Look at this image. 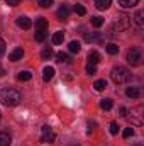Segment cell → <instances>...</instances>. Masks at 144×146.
Masks as SVG:
<instances>
[{"label": "cell", "instance_id": "32", "mask_svg": "<svg viewBox=\"0 0 144 146\" xmlns=\"http://www.w3.org/2000/svg\"><path fill=\"white\" fill-rule=\"evenodd\" d=\"M132 134H134V127H126V129H124V133H122V136H124L126 139H129Z\"/></svg>", "mask_w": 144, "mask_h": 146}, {"label": "cell", "instance_id": "29", "mask_svg": "<svg viewBox=\"0 0 144 146\" xmlns=\"http://www.w3.org/2000/svg\"><path fill=\"white\" fill-rule=\"evenodd\" d=\"M46 31H36V34H34V37H36V41L37 42H42L44 39H46Z\"/></svg>", "mask_w": 144, "mask_h": 146}, {"label": "cell", "instance_id": "1", "mask_svg": "<svg viewBox=\"0 0 144 146\" xmlns=\"http://www.w3.org/2000/svg\"><path fill=\"white\" fill-rule=\"evenodd\" d=\"M20 100H22V97H20L19 90H15V88H12V87H3V88L0 90V102H2L3 106H7V107H15Z\"/></svg>", "mask_w": 144, "mask_h": 146}, {"label": "cell", "instance_id": "7", "mask_svg": "<svg viewBox=\"0 0 144 146\" xmlns=\"http://www.w3.org/2000/svg\"><path fill=\"white\" fill-rule=\"evenodd\" d=\"M126 95H127L129 99H139V97H141V88L136 87V85H129V87L126 88Z\"/></svg>", "mask_w": 144, "mask_h": 146}, {"label": "cell", "instance_id": "27", "mask_svg": "<svg viewBox=\"0 0 144 146\" xmlns=\"http://www.w3.org/2000/svg\"><path fill=\"white\" fill-rule=\"evenodd\" d=\"M104 37L102 34H98V33H93V34H87V41H90V42H93V41H102Z\"/></svg>", "mask_w": 144, "mask_h": 146}, {"label": "cell", "instance_id": "18", "mask_svg": "<svg viewBox=\"0 0 144 146\" xmlns=\"http://www.w3.org/2000/svg\"><path fill=\"white\" fill-rule=\"evenodd\" d=\"M93 88L98 90V92H102V90L107 88V82H105V80H95V82H93Z\"/></svg>", "mask_w": 144, "mask_h": 146}, {"label": "cell", "instance_id": "25", "mask_svg": "<svg viewBox=\"0 0 144 146\" xmlns=\"http://www.w3.org/2000/svg\"><path fill=\"white\" fill-rule=\"evenodd\" d=\"M51 56H53V49L51 48H44L41 51V58L42 60H51Z\"/></svg>", "mask_w": 144, "mask_h": 146}, {"label": "cell", "instance_id": "16", "mask_svg": "<svg viewBox=\"0 0 144 146\" xmlns=\"http://www.w3.org/2000/svg\"><path fill=\"white\" fill-rule=\"evenodd\" d=\"M100 61V54L97 53V51H90V54H88V63L90 65H97Z\"/></svg>", "mask_w": 144, "mask_h": 146}, {"label": "cell", "instance_id": "3", "mask_svg": "<svg viewBox=\"0 0 144 146\" xmlns=\"http://www.w3.org/2000/svg\"><path fill=\"white\" fill-rule=\"evenodd\" d=\"M132 26V21L129 15L126 14H119L115 17V22H114V29H117V33H124V31H129Z\"/></svg>", "mask_w": 144, "mask_h": 146}, {"label": "cell", "instance_id": "31", "mask_svg": "<svg viewBox=\"0 0 144 146\" xmlns=\"http://www.w3.org/2000/svg\"><path fill=\"white\" fill-rule=\"evenodd\" d=\"M85 70H87V73L92 76V75L97 73V65H90V63H87V68H85Z\"/></svg>", "mask_w": 144, "mask_h": 146}, {"label": "cell", "instance_id": "38", "mask_svg": "<svg viewBox=\"0 0 144 146\" xmlns=\"http://www.w3.org/2000/svg\"><path fill=\"white\" fill-rule=\"evenodd\" d=\"M0 117H2V115H0Z\"/></svg>", "mask_w": 144, "mask_h": 146}, {"label": "cell", "instance_id": "30", "mask_svg": "<svg viewBox=\"0 0 144 146\" xmlns=\"http://www.w3.org/2000/svg\"><path fill=\"white\" fill-rule=\"evenodd\" d=\"M108 131H110V134H114V136H115V134L120 131V126H119L117 122H110V129H108Z\"/></svg>", "mask_w": 144, "mask_h": 146}, {"label": "cell", "instance_id": "35", "mask_svg": "<svg viewBox=\"0 0 144 146\" xmlns=\"http://www.w3.org/2000/svg\"><path fill=\"white\" fill-rule=\"evenodd\" d=\"M3 53H5V41L0 37V56H2Z\"/></svg>", "mask_w": 144, "mask_h": 146}, {"label": "cell", "instance_id": "15", "mask_svg": "<svg viewBox=\"0 0 144 146\" xmlns=\"http://www.w3.org/2000/svg\"><path fill=\"white\" fill-rule=\"evenodd\" d=\"M56 58H58L59 63H65V65H70V63H71V58H70L66 53H63V51H59V53L56 54Z\"/></svg>", "mask_w": 144, "mask_h": 146}, {"label": "cell", "instance_id": "33", "mask_svg": "<svg viewBox=\"0 0 144 146\" xmlns=\"http://www.w3.org/2000/svg\"><path fill=\"white\" fill-rule=\"evenodd\" d=\"M37 3H39L41 7L48 9V7H51V5H53V0H37Z\"/></svg>", "mask_w": 144, "mask_h": 146}, {"label": "cell", "instance_id": "11", "mask_svg": "<svg viewBox=\"0 0 144 146\" xmlns=\"http://www.w3.org/2000/svg\"><path fill=\"white\" fill-rule=\"evenodd\" d=\"M117 3L120 9H132L139 3V0H117Z\"/></svg>", "mask_w": 144, "mask_h": 146}, {"label": "cell", "instance_id": "26", "mask_svg": "<svg viewBox=\"0 0 144 146\" xmlns=\"http://www.w3.org/2000/svg\"><path fill=\"white\" fill-rule=\"evenodd\" d=\"M31 72H19V75H17V78L20 80V82H27V80H31Z\"/></svg>", "mask_w": 144, "mask_h": 146}, {"label": "cell", "instance_id": "13", "mask_svg": "<svg viewBox=\"0 0 144 146\" xmlns=\"http://www.w3.org/2000/svg\"><path fill=\"white\" fill-rule=\"evenodd\" d=\"M110 5H112V0H95V7L98 10H107Z\"/></svg>", "mask_w": 144, "mask_h": 146}, {"label": "cell", "instance_id": "22", "mask_svg": "<svg viewBox=\"0 0 144 146\" xmlns=\"http://www.w3.org/2000/svg\"><path fill=\"white\" fill-rule=\"evenodd\" d=\"M105 49H107V53H108V54H112V56L119 53V46H117L115 42H108L107 46H105Z\"/></svg>", "mask_w": 144, "mask_h": 146}, {"label": "cell", "instance_id": "34", "mask_svg": "<svg viewBox=\"0 0 144 146\" xmlns=\"http://www.w3.org/2000/svg\"><path fill=\"white\" fill-rule=\"evenodd\" d=\"M7 2V5L9 7H15V5H19L20 3V0H5Z\"/></svg>", "mask_w": 144, "mask_h": 146}, {"label": "cell", "instance_id": "21", "mask_svg": "<svg viewBox=\"0 0 144 146\" xmlns=\"http://www.w3.org/2000/svg\"><path fill=\"white\" fill-rule=\"evenodd\" d=\"M68 49H70V53H80V49H81L80 41H71V42L68 44Z\"/></svg>", "mask_w": 144, "mask_h": 146}, {"label": "cell", "instance_id": "5", "mask_svg": "<svg viewBox=\"0 0 144 146\" xmlns=\"http://www.w3.org/2000/svg\"><path fill=\"white\" fill-rule=\"evenodd\" d=\"M54 139H56L54 131L49 126H42V129H41V141L42 143H54Z\"/></svg>", "mask_w": 144, "mask_h": 146}, {"label": "cell", "instance_id": "20", "mask_svg": "<svg viewBox=\"0 0 144 146\" xmlns=\"http://www.w3.org/2000/svg\"><path fill=\"white\" fill-rule=\"evenodd\" d=\"M12 139L7 133H0V146H10Z\"/></svg>", "mask_w": 144, "mask_h": 146}, {"label": "cell", "instance_id": "10", "mask_svg": "<svg viewBox=\"0 0 144 146\" xmlns=\"http://www.w3.org/2000/svg\"><path fill=\"white\" fill-rule=\"evenodd\" d=\"M22 56H24V49H22V48H15V49L9 54V60H10V61H19V60H22Z\"/></svg>", "mask_w": 144, "mask_h": 146}, {"label": "cell", "instance_id": "19", "mask_svg": "<svg viewBox=\"0 0 144 146\" xmlns=\"http://www.w3.org/2000/svg\"><path fill=\"white\" fill-rule=\"evenodd\" d=\"M46 26H48V21H46L44 17H37L36 19V29L37 31H44Z\"/></svg>", "mask_w": 144, "mask_h": 146}, {"label": "cell", "instance_id": "2", "mask_svg": "<svg viewBox=\"0 0 144 146\" xmlns=\"http://www.w3.org/2000/svg\"><path fill=\"white\" fill-rule=\"evenodd\" d=\"M131 72L124 66H114L112 72H110V78L115 85H122V83H127L131 80Z\"/></svg>", "mask_w": 144, "mask_h": 146}, {"label": "cell", "instance_id": "24", "mask_svg": "<svg viewBox=\"0 0 144 146\" xmlns=\"http://www.w3.org/2000/svg\"><path fill=\"white\" fill-rule=\"evenodd\" d=\"M90 22H92V26H93V27H100V26H104V19H102V17H98V15L92 17V19H90Z\"/></svg>", "mask_w": 144, "mask_h": 146}, {"label": "cell", "instance_id": "37", "mask_svg": "<svg viewBox=\"0 0 144 146\" xmlns=\"http://www.w3.org/2000/svg\"><path fill=\"white\" fill-rule=\"evenodd\" d=\"M2 75H3V70H2V68H0V76H2Z\"/></svg>", "mask_w": 144, "mask_h": 146}, {"label": "cell", "instance_id": "23", "mask_svg": "<svg viewBox=\"0 0 144 146\" xmlns=\"http://www.w3.org/2000/svg\"><path fill=\"white\" fill-rule=\"evenodd\" d=\"M112 106H114V104H112V99H104V100H100V107L104 110H110Z\"/></svg>", "mask_w": 144, "mask_h": 146}, {"label": "cell", "instance_id": "14", "mask_svg": "<svg viewBox=\"0 0 144 146\" xmlns=\"http://www.w3.org/2000/svg\"><path fill=\"white\" fill-rule=\"evenodd\" d=\"M68 15H70V7H68L66 3H63V5L58 9V17H59V19H66Z\"/></svg>", "mask_w": 144, "mask_h": 146}, {"label": "cell", "instance_id": "4", "mask_svg": "<svg viewBox=\"0 0 144 146\" xmlns=\"http://www.w3.org/2000/svg\"><path fill=\"white\" fill-rule=\"evenodd\" d=\"M141 61H143V53H141V49H139V48H131V49L127 51V63L132 65V66H137V65H141Z\"/></svg>", "mask_w": 144, "mask_h": 146}, {"label": "cell", "instance_id": "6", "mask_svg": "<svg viewBox=\"0 0 144 146\" xmlns=\"http://www.w3.org/2000/svg\"><path fill=\"white\" fill-rule=\"evenodd\" d=\"M143 106H137V107H134V109H131V117H132V122L134 124H137V126H141L143 124Z\"/></svg>", "mask_w": 144, "mask_h": 146}, {"label": "cell", "instance_id": "12", "mask_svg": "<svg viewBox=\"0 0 144 146\" xmlns=\"http://www.w3.org/2000/svg\"><path fill=\"white\" fill-rule=\"evenodd\" d=\"M53 76H54V68H53V66H46V68L42 70V80H44V82L53 80Z\"/></svg>", "mask_w": 144, "mask_h": 146}, {"label": "cell", "instance_id": "9", "mask_svg": "<svg viewBox=\"0 0 144 146\" xmlns=\"http://www.w3.org/2000/svg\"><path fill=\"white\" fill-rule=\"evenodd\" d=\"M17 26L20 27V29H29L31 26H32V22H31V19L29 17H26V15H20V17H17Z\"/></svg>", "mask_w": 144, "mask_h": 146}, {"label": "cell", "instance_id": "17", "mask_svg": "<svg viewBox=\"0 0 144 146\" xmlns=\"http://www.w3.org/2000/svg\"><path fill=\"white\" fill-rule=\"evenodd\" d=\"M51 41H53V44H61V42L65 41V34H63L61 31H58V33H54V34H53Z\"/></svg>", "mask_w": 144, "mask_h": 146}, {"label": "cell", "instance_id": "28", "mask_svg": "<svg viewBox=\"0 0 144 146\" xmlns=\"http://www.w3.org/2000/svg\"><path fill=\"white\" fill-rule=\"evenodd\" d=\"M73 10H75L78 15H85V14H87V9H85L83 5H80V3H76V5L73 7Z\"/></svg>", "mask_w": 144, "mask_h": 146}, {"label": "cell", "instance_id": "8", "mask_svg": "<svg viewBox=\"0 0 144 146\" xmlns=\"http://www.w3.org/2000/svg\"><path fill=\"white\" fill-rule=\"evenodd\" d=\"M131 21H134V24H136L137 29H143V26H144V10H137Z\"/></svg>", "mask_w": 144, "mask_h": 146}, {"label": "cell", "instance_id": "36", "mask_svg": "<svg viewBox=\"0 0 144 146\" xmlns=\"http://www.w3.org/2000/svg\"><path fill=\"white\" fill-rule=\"evenodd\" d=\"M119 112H120V117H127V109H126V107H120Z\"/></svg>", "mask_w": 144, "mask_h": 146}]
</instances>
